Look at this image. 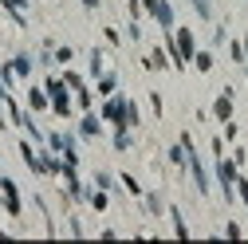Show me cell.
<instances>
[{
    "label": "cell",
    "mask_w": 248,
    "mask_h": 244,
    "mask_svg": "<svg viewBox=\"0 0 248 244\" xmlns=\"http://www.w3.org/2000/svg\"><path fill=\"white\" fill-rule=\"evenodd\" d=\"M91 103H95V95H91L87 87H79V107H83V110H91Z\"/></svg>",
    "instance_id": "cell-11"
},
{
    "label": "cell",
    "mask_w": 248,
    "mask_h": 244,
    "mask_svg": "<svg viewBox=\"0 0 248 244\" xmlns=\"http://www.w3.org/2000/svg\"><path fill=\"white\" fill-rule=\"evenodd\" d=\"M213 114L221 118V122H229V118H232V87H225V91H221V99H217Z\"/></svg>",
    "instance_id": "cell-3"
},
{
    "label": "cell",
    "mask_w": 248,
    "mask_h": 244,
    "mask_svg": "<svg viewBox=\"0 0 248 244\" xmlns=\"http://www.w3.org/2000/svg\"><path fill=\"white\" fill-rule=\"evenodd\" d=\"M229 55H232L236 63H240V59H244V47H240V44H229Z\"/></svg>",
    "instance_id": "cell-15"
},
{
    "label": "cell",
    "mask_w": 248,
    "mask_h": 244,
    "mask_svg": "<svg viewBox=\"0 0 248 244\" xmlns=\"http://www.w3.org/2000/svg\"><path fill=\"white\" fill-rule=\"evenodd\" d=\"M114 87H118V79H114V75H103V79H99V91H103V95H110Z\"/></svg>",
    "instance_id": "cell-10"
},
{
    "label": "cell",
    "mask_w": 248,
    "mask_h": 244,
    "mask_svg": "<svg viewBox=\"0 0 248 244\" xmlns=\"http://www.w3.org/2000/svg\"><path fill=\"white\" fill-rule=\"evenodd\" d=\"M142 8H146L154 20H158L162 28H173V8L166 4V0H142Z\"/></svg>",
    "instance_id": "cell-1"
},
{
    "label": "cell",
    "mask_w": 248,
    "mask_h": 244,
    "mask_svg": "<svg viewBox=\"0 0 248 244\" xmlns=\"http://www.w3.org/2000/svg\"><path fill=\"white\" fill-rule=\"evenodd\" d=\"M0 193H4V209L12 213V217H20V189H16V181H0Z\"/></svg>",
    "instance_id": "cell-2"
},
{
    "label": "cell",
    "mask_w": 248,
    "mask_h": 244,
    "mask_svg": "<svg viewBox=\"0 0 248 244\" xmlns=\"http://www.w3.org/2000/svg\"><path fill=\"white\" fill-rule=\"evenodd\" d=\"M83 4H87V8H99V0H83Z\"/></svg>",
    "instance_id": "cell-16"
},
{
    "label": "cell",
    "mask_w": 248,
    "mask_h": 244,
    "mask_svg": "<svg viewBox=\"0 0 248 244\" xmlns=\"http://www.w3.org/2000/svg\"><path fill=\"white\" fill-rule=\"evenodd\" d=\"M4 126H8V122H4V114H0V130H4Z\"/></svg>",
    "instance_id": "cell-17"
},
{
    "label": "cell",
    "mask_w": 248,
    "mask_h": 244,
    "mask_svg": "<svg viewBox=\"0 0 248 244\" xmlns=\"http://www.w3.org/2000/svg\"><path fill=\"white\" fill-rule=\"evenodd\" d=\"M4 4H8V8H12V16H16L20 24H24V16H20V12L28 8V0H4Z\"/></svg>",
    "instance_id": "cell-9"
},
{
    "label": "cell",
    "mask_w": 248,
    "mask_h": 244,
    "mask_svg": "<svg viewBox=\"0 0 248 244\" xmlns=\"http://www.w3.org/2000/svg\"><path fill=\"white\" fill-rule=\"evenodd\" d=\"M28 107H32V110H44V107H47V95H44L40 87H32V95H28Z\"/></svg>",
    "instance_id": "cell-7"
},
{
    "label": "cell",
    "mask_w": 248,
    "mask_h": 244,
    "mask_svg": "<svg viewBox=\"0 0 248 244\" xmlns=\"http://www.w3.org/2000/svg\"><path fill=\"white\" fill-rule=\"evenodd\" d=\"M99 126H103L99 114H87V118L79 122V134H83V138H99Z\"/></svg>",
    "instance_id": "cell-4"
},
{
    "label": "cell",
    "mask_w": 248,
    "mask_h": 244,
    "mask_svg": "<svg viewBox=\"0 0 248 244\" xmlns=\"http://www.w3.org/2000/svg\"><path fill=\"white\" fill-rule=\"evenodd\" d=\"M122 185H126V189H130V193H134V197H142V185H138V181H134V177H130V173H126V177H122Z\"/></svg>",
    "instance_id": "cell-12"
},
{
    "label": "cell",
    "mask_w": 248,
    "mask_h": 244,
    "mask_svg": "<svg viewBox=\"0 0 248 244\" xmlns=\"http://www.w3.org/2000/svg\"><path fill=\"white\" fill-rule=\"evenodd\" d=\"M193 59H197V71H213V55L209 51H197Z\"/></svg>",
    "instance_id": "cell-8"
},
{
    "label": "cell",
    "mask_w": 248,
    "mask_h": 244,
    "mask_svg": "<svg viewBox=\"0 0 248 244\" xmlns=\"http://www.w3.org/2000/svg\"><path fill=\"white\" fill-rule=\"evenodd\" d=\"M244 51H248V40H244Z\"/></svg>",
    "instance_id": "cell-18"
},
{
    "label": "cell",
    "mask_w": 248,
    "mask_h": 244,
    "mask_svg": "<svg viewBox=\"0 0 248 244\" xmlns=\"http://www.w3.org/2000/svg\"><path fill=\"white\" fill-rule=\"evenodd\" d=\"M166 63H170V59H166V51H162V47L146 55V67H150V71H166Z\"/></svg>",
    "instance_id": "cell-5"
},
{
    "label": "cell",
    "mask_w": 248,
    "mask_h": 244,
    "mask_svg": "<svg viewBox=\"0 0 248 244\" xmlns=\"http://www.w3.org/2000/svg\"><path fill=\"white\" fill-rule=\"evenodd\" d=\"M8 67H12V75H32V59L16 55V59H8Z\"/></svg>",
    "instance_id": "cell-6"
},
{
    "label": "cell",
    "mask_w": 248,
    "mask_h": 244,
    "mask_svg": "<svg viewBox=\"0 0 248 244\" xmlns=\"http://www.w3.org/2000/svg\"><path fill=\"white\" fill-rule=\"evenodd\" d=\"M63 83H67V87H75V91H79V87H83V79H79V75H75V71H67V75H63Z\"/></svg>",
    "instance_id": "cell-14"
},
{
    "label": "cell",
    "mask_w": 248,
    "mask_h": 244,
    "mask_svg": "<svg viewBox=\"0 0 248 244\" xmlns=\"http://www.w3.org/2000/svg\"><path fill=\"white\" fill-rule=\"evenodd\" d=\"M236 193H240V201L248 205V181H244V177H236Z\"/></svg>",
    "instance_id": "cell-13"
}]
</instances>
